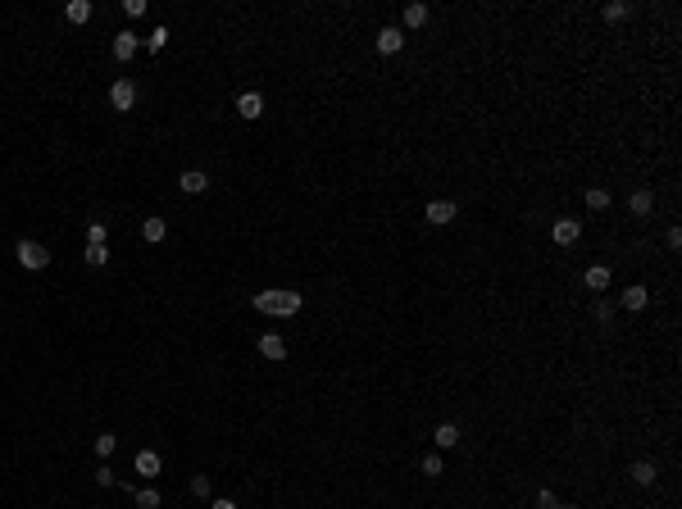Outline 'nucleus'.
<instances>
[{
	"mask_svg": "<svg viewBox=\"0 0 682 509\" xmlns=\"http://www.w3.org/2000/svg\"><path fill=\"white\" fill-rule=\"evenodd\" d=\"M455 201H428V209H423V218L432 223V228H446V223H455Z\"/></svg>",
	"mask_w": 682,
	"mask_h": 509,
	"instance_id": "nucleus-6",
	"label": "nucleus"
},
{
	"mask_svg": "<svg viewBox=\"0 0 682 509\" xmlns=\"http://www.w3.org/2000/svg\"><path fill=\"white\" fill-rule=\"evenodd\" d=\"M214 491V482H209V473H196L191 478V495H209Z\"/></svg>",
	"mask_w": 682,
	"mask_h": 509,
	"instance_id": "nucleus-29",
	"label": "nucleus"
},
{
	"mask_svg": "<svg viewBox=\"0 0 682 509\" xmlns=\"http://www.w3.org/2000/svg\"><path fill=\"white\" fill-rule=\"evenodd\" d=\"M91 14H96V5H91V0H69V5H64V19L73 23V28L91 23Z\"/></svg>",
	"mask_w": 682,
	"mask_h": 509,
	"instance_id": "nucleus-13",
	"label": "nucleus"
},
{
	"mask_svg": "<svg viewBox=\"0 0 682 509\" xmlns=\"http://www.w3.org/2000/svg\"><path fill=\"white\" fill-rule=\"evenodd\" d=\"M251 305H255V314L291 318V314H301L305 296H301V291H282V287H269V291H255V296H251Z\"/></svg>",
	"mask_w": 682,
	"mask_h": 509,
	"instance_id": "nucleus-1",
	"label": "nucleus"
},
{
	"mask_svg": "<svg viewBox=\"0 0 682 509\" xmlns=\"http://www.w3.org/2000/svg\"><path fill=\"white\" fill-rule=\"evenodd\" d=\"M132 468H136V473H141L146 482H155L164 464H159V455H155V450H146V445H141V450H136V459H132Z\"/></svg>",
	"mask_w": 682,
	"mask_h": 509,
	"instance_id": "nucleus-8",
	"label": "nucleus"
},
{
	"mask_svg": "<svg viewBox=\"0 0 682 509\" xmlns=\"http://www.w3.org/2000/svg\"><path fill=\"white\" fill-rule=\"evenodd\" d=\"M610 282H614V273L605 264H591L587 273H582V287H587V291H610Z\"/></svg>",
	"mask_w": 682,
	"mask_h": 509,
	"instance_id": "nucleus-11",
	"label": "nucleus"
},
{
	"mask_svg": "<svg viewBox=\"0 0 682 509\" xmlns=\"http://www.w3.org/2000/svg\"><path fill=\"white\" fill-rule=\"evenodd\" d=\"M401 23H405V28H423V23H428V5H423V0L405 5V9H401Z\"/></svg>",
	"mask_w": 682,
	"mask_h": 509,
	"instance_id": "nucleus-18",
	"label": "nucleus"
},
{
	"mask_svg": "<svg viewBox=\"0 0 682 509\" xmlns=\"http://www.w3.org/2000/svg\"><path fill=\"white\" fill-rule=\"evenodd\" d=\"M237 114H241V119H259V114H264V96H259V91L237 96Z\"/></svg>",
	"mask_w": 682,
	"mask_h": 509,
	"instance_id": "nucleus-15",
	"label": "nucleus"
},
{
	"mask_svg": "<svg viewBox=\"0 0 682 509\" xmlns=\"http://www.w3.org/2000/svg\"><path fill=\"white\" fill-rule=\"evenodd\" d=\"M578 237H582V218H555V228H551L555 246H573Z\"/></svg>",
	"mask_w": 682,
	"mask_h": 509,
	"instance_id": "nucleus-5",
	"label": "nucleus"
},
{
	"mask_svg": "<svg viewBox=\"0 0 682 509\" xmlns=\"http://www.w3.org/2000/svg\"><path fill=\"white\" fill-rule=\"evenodd\" d=\"M209 509H237V500H228V495H214V500H209Z\"/></svg>",
	"mask_w": 682,
	"mask_h": 509,
	"instance_id": "nucleus-34",
	"label": "nucleus"
},
{
	"mask_svg": "<svg viewBox=\"0 0 682 509\" xmlns=\"http://www.w3.org/2000/svg\"><path fill=\"white\" fill-rule=\"evenodd\" d=\"M123 14H128V19H141V14H146V0H123Z\"/></svg>",
	"mask_w": 682,
	"mask_h": 509,
	"instance_id": "nucleus-31",
	"label": "nucleus"
},
{
	"mask_svg": "<svg viewBox=\"0 0 682 509\" xmlns=\"http://www.w3.org/2000/svg\"><path fill=\"white\" fill-rule=\"evenodd\" d=\"M178 187L187 191V196H201V191L209 187V178H205L201 168H187V173H182V178H178Z\"/></svg>",
	"mask_w": 682,
	"mask_h": 509,
	"instance_id": "nucleus-16",
	"label": "nucleus"
},
{
	"mask_svg": "<svg viewBox=\"0 0 682 509\" xmlns=\"http://www.w3.org/2000/svg\"><path fill=\"white\" fill-rule=\"evenodd\" d=\"M378 55H396L405 46V36H401V28H396V23H387V28H378Z\"/></svg>",
	"mask_w": 682,
	"mask_h": 509,
	"instance_id": "nucleus-9",
	"label": "nucleus"
},
{
	"mask_svg": "<svg viewBox=\"0 0 682 509\" xmlns=\"http://www.w3.org/2000/svg\"><path fill=\"white\" fill-rule=\"evenodd\" d=\"M132 105H136V82L132 78H114V82H109V109L128 114Z\"/></svg>",
	"mask_w": 682,
	"mask_h": 509,
	"instance_id": "nucleus-3",
	"label": "nucleus"
},
{
	"mask_svg": "<svg viewBox=\"0 0 682 509\" xmlns=\"http://www.w3.org/2000/svg\"><path fill=\"white\" fill-rule=\"evenodd\" d=\"M164 46H169V28H155L151 36H146V51H151V55H159Z\"/></svg>",
	"mask_w": 682,
	"mask_h": 509,
	"instance_id": "nucleus-25",
	"label": "nucleus"
},
{
	"mask_svg": "<svg viewBox=\"0 0 682 509\" xmlns=\"http://www.w3.org/2000/svg\"><path fill=\"white\" fill-rule=\"evenodd\" d=\"M628 14H632V5H628V0H610V5L601 9V19H605V23H623Z\"/></svg>",
	"mask_w": 682,
	"mask_h": 509,
	"instance_id": "nucleus-22",
	"label": "nucleus"
},
{
	"mask_svg": "<svg viewBox=\"0 0 682 509\" xmlns=\"http://www.w3.org/2000/svg\"><path fill=\"white\" fill-rule=\"evenodd\" d=\"M628 478L637 482V487H655V478H660V468H655L651 459H632V464H628Z\"/></svg>",
	"mask_w": 682,
	"mask_h": 509,
	"instance_id": "nucleus-10",
	"label": "nucleus"
},
{
	"mask_svg": "<svg viewBox=\"0 0 682 509\" xmlns=\"http://www.w3.org/2000/svg\"><path fill=\"white\" fill-rule=\"evenodd\" d=\"M628 209H632V218H646L651 209H655V191H646V187H641V191H632Z\"/></svg>",
	"mask_w": 682,
	"mask_h": 509,
	"instance_id": "nucleus-17",
	"label": "nucleus"
},
{
	"mask_svg": "<svg viewBox=\"0 0 682 509\" xmlns=\"http://www.w3.org/2000/svg\"><path fill=\"white\" fill-rule=\"evenodd\" d=\"M259 355L273 359V364H282V359H287V341H282L278 332H264V337H259Z\"/></svg>",
	"mask_w": 682,
	"mask_h": 509,
	"instance_id": "nucleus-12",
	"label": "nucleus"
},
{
	"mask_svg": "<svg viewBox=\"0 0 682 509\" xmlns=\"http://www.w3.org/2000/svg\"><path fill=\"white\" fill-rule=\"evenodd\" d=\"M582 201H587L591 214H605V209H610V191H605V187H587V191H582Z\"/></svg>",
	"mask_w": 682,
	"mask_h": 509,
	"instance_id": "nucleus-19",
	"label": "nucleus"
},
{
	"mask_svg": "<svg viewBox=\"0 0 682 509\" xmlns=\"http://www.w3.org/2000/svg\"><path fill=\"white\" fill-rule=\"evenodd\" d=\"M591 318H596V323H610V318H614V305H610V301H605V296H601V301L591 305Z\"/></svg>",
	"mask_w": 682,
	"mask_h": 509,
	"instance_id": "nucleus-27",
	"label": "nucleus"
},
{
	"mask_svg": "<svg viewBox=\"0 0 682 509\" xmlns=\"http://www.w3.org/2000/svg\"><path fill=\"white\" fill-rule=\"evenodd\" d=\"M14 255H19V264L28 268V273H41L46 264H51V251H46L41 241H19V246H14Z\"/></svg>",
	"mask_w": 682,
	"mask_h": 509,
	"instance_id": "nucleus-2",
	"label": "nucleus"
},
{
	"mask_svg": "<svg viewBox=\"0 0 682 509\" xmlns=\"http://www.w3.org/2000/svg\"><path fill=\"white\" fill-rule=\"evenodd\" d=\"M96 482H101V487H114V468H109V464L96 468Z\"/></svg>",
	"mask_w": 682,
	"mask_h": 509,
	"instance_id": "nucleus-32",
	"label": "nucleus"
},
{
	"mask_svg": "<svg viewBox=\"0 0 682 509\" xmlns=\"http://www.w3.org/2000/svg\"><path fill=\"white\" fill-rule=\"evenodd\" d=\"M664 241H668V251H682V232H678V228H668Z\"/></svg>",
	"mask_w": 682,
	"mask_h": 509,
	"instance_id": "nucleus-33",
	"label": "nucleus"
},
{
	"mask_svg": "<svg viewBox=\"0 0 682 509\" xmlns=\"http://www.w3.org/2000/svg\"><path fill=\"white\" fill-rule=\"evenodd\" d=\"M86 246H109V223H86Z\"/></svg>",
	"mask_w": 682,
	"mask_h": 509,
	"instance_id": "nucleus-23",
	"label": "nucleus"
},
{
	"mask_svg": "<svg viewBox=\"0 0 682 509\" xmlns=\"http://www.w3.org/2000/svg\"><path fill=\"white\" fill-rule=\"evenodd\" d=\"M555 509H578V505H555Z\"/></svg>",
	"mask_w": 682,
	"mask_h": 509,
	"instance_id": "nucleus-35",
	"label": "nucleus"
},
{
	"mask_svg": "<svg viewBox=\"0 0 682 509\" xmlns=\"http://www.w3.org/2000/svg\"><path fill=\"white\" fill-rule=\"evenodd\" d=\"M136 51H141V36H136V32H128V28L114 32V41H109V55H114L119 64H128V59H132Z\"/></svg>",
	"mask_w": 682,
	"mask_h": 509,
	"instance_id": "nucleus-4",
	"label": "nucleus"
},
{
	"mask_svg": "<svg viewBox=\"0 0 682 509\" xmlns=\"http://www.w3.org/2000/svg\"><path fill=\"white\" fill-rule=\"evenodd\" d=\"M164 237H169V223L164 218H141V241L146 246H159Z\"/></svg>",
	"mask_w": 682,
	"mask_h": 509,
	"instance_id": "nucleus-14",
	"label": "nucleus"
},
{
	"mask_svg": "<svg viewBox=\"0 0 682 509\" xmlns=\"http://www.w3.org/2000/svg\"><path fill=\"white\" fill-rule=\"evenodd\" d=\"M114 450H119V437H114V432H105V437H96V455H101V459H109Z\"/></svg>",
	"mask_w": 682,
	"mask_h": 509,
	"instance_id": "nucleus-26",
	"label": "nucleus"
},
{
	"mask_svg": "<svg viewBox=\"0 0 682 509\" xmlns=\"http://www.w3.org/2000/svg\"><path fill=\"white\" fill-rule=\"evenodd\" d=\"M423 473H428V478L446 473V464H441V455H437V450H432V455H423Z\"/></svg>",
	"mask_w": 682,
	"mask_h": 509,
	"instance_id": "nucleus-28",
	"label": "nucleus"
},
{
	"mask_svg": "<svg viewBox=\"0 0 682 509\" xmlns=\"http://www.w3.org/2000/svg\"><path fill=\"white\" fill-rule=\"evenodd\" d=\"M132 500H136V509H159V505H164V495H159V491L151 487V482H146V487H136V491H132Z\"/></svg>",
	"mask_w": 682,
	"mask_h": 509,
	"instance_id": "nucleus-20",
	"label": "nucleus"
},
{
	"mask_svg": "<svg viewBox=\"0 0 682 509\" xmlns=\"http://www.w3.org/2000/svg\"><path fill=\"white\" fill-rule=\"evenodd\" d=\"M86 264H91V268H105V264H109V246H86Z\"/></svg>",
	"mask_w": 682,
	"mask_h": 509,
	"instance_id": "nucleus-24",
	"label": "nucleus"
},
{
	"mask_svg": "<svg viewBox=\"0 0 682 509\" xmlns=\"http://www.w3.org/2000/svg\"><path fill=\"white\" fill-rule=\"evenodd\" d=\"M618 305H623L628 314H641V309L651 305V291L641 287V282H632V287H623V296H618Z\"/></svg>",
	"mask_w": 682,
	"mask_h": 509,
	"instance_id": "nucleus-7",
	"label": "nucleus"
},
{
	"mask_svg": "<svg viewBox=\"0 0 682 509\" xmlns=\"http://www.w3.org/2000/svg\"><path fill=\"white\" fill-rule=\"evenodd\" d=\"M555 505H560V495H555L551 487H541L537 491V509H555Z\"/></svg>",
	"mask_w": 682,
	"mask_h": 509,
	"instance_id": "nucleus-30",
	"label": "nucleus"
},
{
	"mask_svg": "<svg viewBox=\"0 0 682 509\" xmlns=\"http://www.w3.org/2000/svg\"><path fill=\"white\" fill-rule=\"evenodd\" d=\"M460 445V428L455 423H437V450H455Z\"/></svg>",
	"mask_w": 682,
	"mask_h": 509,
	"instance_id": "nucleus-21",
	"label": "nucleus"
}]
</instances>
